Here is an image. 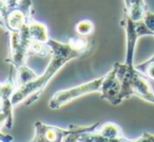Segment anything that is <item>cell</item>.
Instances as JSON below:
<instances>
[{
    "mask_svg": "<svg viewBox=\"0 0 154 142\" xmlns=\"http://www.w3.org/2000/svg\"><path fill=\"white\" fill-rule=\"evenodd\" d=\"M120 92L122 84L116 75V71L114 68L106 75H103V84L100 89L101 99L107 100L112 105H119L120 102Z\"/></svg>",
    "mask_w": 154,
    "mask_h": 142,
    "instance_id": "7",
    "label": "cell"
},
{
    "mask_svg": "<svg viewBox=\"0 0 154 142\" xmlns=\"http://www.w3.org/2000/svg\"><path fill=\"white\" fill-rule=\"evenodd\" d=\"M48 44L51 49V61L40 76H37L31 82L15 89L12 96L14 106L22 102L26 105L34 103L43 93L50 81L68 62L82 57L90 51L91 47L90 41L86 38H71L66 42H60L50 38Z\"/></svg>",
    "mask_w": 154,
    "mask_h": 142,
    "instance_id": "1",
    "label": "cell"
},
{
    "mask_svg": "<svg viewBox=\"0 0 154 142\" xmlns=\"http://www.w3.org/2000/svg\"><path fill=\"white\" fill-rule=\"evenodd\" d=\"M32 10L31 0H20L16 8L5 10L0 14V26L9 33L19 31L32 19Z\"/></svg>",
    "mask_w": 154,
    "mask_h": 142,
    "instance_id": "4",
    "label": "cell"
},
{
    "mask_svg": "<svg viewBox=\"0 0 154 142\" xmlns=\"http://www.w3.org/2000/svg\"><path fill=\"white\" fill-rule=\"evenodd\" d=\"M15 80H13V75L11 72L9 78H8V87L0 100V131L3 126H7L9 129L13 127V110L15 106L13 105V102H12V96L15 92Z\"/></svg>",
    "mask_w": 154,
    "mask_h": 142,
    "instance_id": "6",
    "label": "cell"
},
{
    "mask_svg": "<svg viewBox=\"0 0 154 142\" xmlns=\"http://www.w3.org/2000/svg\"><path fill=\"white\" fill-rule=\"evenodd\" d=\"M0 142H1V141H0Z\"/></svg>",
    "mask_w": 154,
    "mask_h": 142,
    "instance_id": "18",
    "label": "cell"
},
{
    "mask_svg": "<svg viewBox=\"0 0 154 142\" xmlns=\"http://www.w3.org/2000/svg\"><path fill=\"white\" fill-rule=\"evenodd\" d=\"M29 33L33 41H38L41 43H48L50 40V35L48 26L42 22L31 19L29 21Z\"/></svg>",
    "mask_w": 154,
    "mask_h": 142,
    "instance_id": "10",
    "label": "cell"
},
{
    "mask_svg": "<svg viewBox=\"0 0 154 142\" xmlns=\"http://www.w3.org/2000/svg\"><path fill=\"white\" fill-rule=\"evenodd\" d=\"M103 76L94 79L92 81H89L84 84L77 85V86L71 87L68 89H62V91L56 92L51 98L49 102V106L52 110H58L66 104L70 103L74 99L82 97L85 95L92 93H100L101 84H103Z\"/></svg>",
    "mask_w": 154,
    "mask_h": 142,
    "instance_id": "3",
    "label": "cell"
},
{
    "mask_svg": "<svg viewBox=\"0 0 154 142\" xmlns=\"http://www.w3.org/2000/svg\"><path fill=\"white\" fill-rule=\"evenodd\" d=\"M149 102H150V103H152V104H154V97H152L151 99L149 100Z\"/></svg>",
    "mask_w": 154,
    "mask_h": 142,
    "instance_id": "17",
    "label": "cell"
},
{
    "mask_svg": "<svg viewBox=\"0 0 154 142\" xmlns=\"http://www.w3.org/2000/svg\"><path fill=\"white\" fill-rule=\"evenodd\" d=\"M143 21L146 24V26L154 34V13L147 11L143 18Z\"/></svg>",
    "mask_w": 154,
    "mask_h": 142,
    "instance_id": "14",
    "label": "cell"
},
{
    "mask_svg": "<svg viewBox=\"0 0 154 142\" xmlns=\"http://www.w3.org/2000/svg\"><path fill=\"white\" fill-rule=\"evenodd\" d=\"M125 29H126V38H127V50H126V60L125 63L129 65H134V53L135 47L138 38L140 37L138 31L136 29V23L129 17L125 18Z\"/></svg>",
    "mask_w": 154,
    "mask_h": 142,
    "instance_id": "8",
    "label": "cell"
},
{
    "mask_svg": "<svg viewBox=\"0 0 154 142\" xmlns=\"http://www.w3.org/2000/svg\"><path fill=\"white\" fill-rule=\"evenodd\" d=\"M125 1V13L126 16L133 21L143 20L145 13L148 11L147 3L145 0H124Z\"/></svg>",
    "mask_w": 154,
    "mask_h": 142,
    "instance_id": "9",
    "label": "cell"
},
{
    "mask_svg": "<svg viewBox=\"0 0 154 142\" xmlns=\"http://www.w3.org/2000/svg\"><path fill=\"white\" fill-rule=\"evenodd\" d=\"M32 39L29 33V22L19 31L10 33V57L7 59L16 70L26 65L31 54Z\"/></svg>",
    "mask_w": 154,
    "mask_h": 142,
    "instance_id": "2",
    "label": "cell"
},
{
    "mask_svg": "<svg viewBox=\"0 0 154 142\" xmlns=\"http://www.w3.org/2000/svg\"><path fill=\"white\" fill-rule=\"evenodd\" d=\"M35 134L31 142H63L64 138L75 133L82 126H70L68 128L45 124L41 121L35 122Z\"/></svg>",
    "mask_w": 154,
    "mask_h": 142,
    "instance_id": "5",
    "label": "cell"
},
{
    "mask_svg": "<svg viewBox=\"0 0 154 142\" xmlns=\"http://www.w3.org/2000/svg\"><path fill=\"white\" fill-rule=\"evenodd\" d=\"M133 142H154V135L145 131L139 138L133 140Z\"/></svg>",
    "mask_w": 154,
    "mask_h": 142,
    "instance_id": "15",
    "label": "cell"
},
{
    "mask_svg": "<svg viewBox=\"0 0 154 142\" xmlns=\"http://www.w3.org/2000/svg\"><path fill=\"white\" fill-rule=\"evenodd\" d=\"M75 31L82 36H88L94 31V24L91 20H82L75 26Z\"/></svg>",
    "mask_w": 154,
    "mask_h": 142,
    "instance_id": "13",
    "label": "cell"
},
{
    "mask_svg": "<svg viewBox=\"0 0 154 142\" xmlns=\"http://www.w3.org/2000/svg\"><path fill=\"white\" fill-rule=\"evenodd\" d=\"M135 68L147 79L154 80V55L146 61L135 65Z\"/></svg>",
    "mask_w": 154,
    "mask_h": 142,
    "instance_id": "12",
    "label": "cell"
},
{
    "mask_svg": "<svg viewBox=\"0 0 154 142\" xmlns=\"http://www.w3.org/2000/svg\"><path fill=\"white\" fill-rule=\"evenodd\" d=\"M37 77V74L33 70H31L28 65L21 66V68L16 70V78H15V85L16 89L23 86L24 84L31 82Z\"/></svg>",
    "mask_w": 154,
    "mask_h": 142,
    "instance_id": "11",
    "label": "cell"
},
{
    "mask_svg": "<svg viewBox=\"0 0 154 142\" xmlns=\"http://www.w3.org/2000/svg\"><path fill=\"white\" fill-rule=\"evenodd\" d=\"M7 87H8V80L3 83L0 82V100H1V98H2L3 94H5V89H7Z\"/></svg>",
    "mask_w": 154,
    "mask_h": 142,
    "instance_id": "16",
    "label": "cell"
}]
</instances>
